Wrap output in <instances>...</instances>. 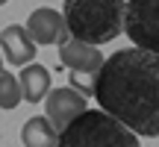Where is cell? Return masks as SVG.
I'll return each mask as SVG.
<instances>
[{"label":"cell","mask_w":159,"mask_h":147,"mask_svg":"<svg viewBox=\"0 0 159 147\" xmlns=\"http://www.w3.org/2000/svg\"><path fill=\"white\" fill-rule=\"evenodd\" d=\"M56 147H139V136L109 112H80L59 130Z\"/></svg>","instance_id":"obj_3"},{"label":"cell","mask_w":159,"mask_h":147,"mask_svg":"<svg viewBox=\"0 0 159 147\" xmlns=\"http://www.w3.org/2000/svg\"><path fill=\"white\" fill-rule=\"evenodd\" d=\"M21 82H18L15 74L0 68V109H15L21 103Z\"/></svg>","instance_id":"obj_11"},{"label":"cell","mask_w":159,"mask_h":147,"mask_svg":"<svg viewBox=\"0 0 159 147\" xmlns=\"http://www.w3.org/2000/svg\"><path fill=\"white\" fill-rule=\"evenodd\" d=\"M18 82H21V97L27 103H39L47 97V91H50V74H47L44 65H24L21 68V77H18Z\"/></svg>","instance_id":"obj_9"},{"label":"cell","mask_w":159,"mask_h":147,"mask_svg":"<svg viewBox=\"0 0 159 147\" xmlns=\"http://www.w3.org/2000/svg\"><path fill=\"white\" fill-rule=\"evenodd\" d=\"M27 29L33 35L35 44H62L68 35V27H65V18L59 12H53L50 6H41L33 15L27 18Z\"/></svg>","instance_id":"obj_6"},{"label":"cell","mask_w":159,"mask_h":147,"mask_svg":"<svg viewBox=\"0 0 159 147\" xmlns=\"http://www.w3.org/2000/svg\"><path fill=\"white\" fill-rule=\"evenodd\" d=\"M0 68H3V59H0Z\"/></svg>","instance_id":"obj_13"},{"label":"cell","mask_w":159,"mask_h":147,"mask_svg":"<svg viewBox=\"0 0 159 147\" xmlns=\"http://www.w3.org/2000/svg\"><path fill=\"white\" fill-rule=\"evenodd\" d=\"M59 62L71 74V88H77L85 97L94 94V79H97V71L103 65V56L97 50V44H85L80 38H65L59 44Z\"/></svg>","instance_id":"obj_4"},{"label":"cell","mask_w":159,"mask_h":147,"mask_svg":"<svg viewBox=\"0 0 159 147\" xmlns=\"http://www.w3.org/2000/svg\"><path fill=\"white\" fill-rule=\"evenodd\" d=\"M103 112L127 124L136 136H159V53L130 47L103 59L94 79Z\"/></svg>","instance_id":"obj_1"},{"label":"cell","mask_w":159,"mask_h":147,"mask_svg":"<svg viewBox=\"0 0 159 147\" xmlns=\"http://www.w3.org/2000/svg\"><path fill=\"white\" fill-rule=\"evenodd\" d=\"M0 47H3V56L9 65H30L35 62V41L33 35H30L27 27H21V24H9V27L0 33Z\"/></svg>","instance_id":"obj_7"},{"label":"cell","mask_w":159,"mask_h":147,"mask_svg":"<svg viewBox=\"0 0 159 147\" xmlns=\"http://www.w3.org/2000/svg\"><path fill=\"white\" fill-rule=\"evenodd\" d=\"M124 0H65L62 18L71 38L85 44H106L124 29Z\"/></svg>","instance_id":"obj_2"},{"label":"cell","mask_w":159,"mask_h":147,"mask_svg":"<svg viewBox=\"0 0 159 147\" xmlns=\"http://www.w3.org/2000/svg\"><path fill=\"white\" fill-rule=\"evenodd\" d=\"M6 3H9V0H0V6H6Z\"/></svg>","instance_id":"obj_12"},{"label":"cell","mask_w":159,"mask_h":147,"mask_svg":"<svg viewBox=\"0 0 159 147\" xmlns=\"http://www.w3.org/2000/svg\"><path fill=\"white\" fill-rule=\"evenodd\" d=\"M59 130L47 115H35L21 127V144L24 147H56Z\"/></svg>","instance_id":"obj_10"},{"label":"cell","mask_w":159,"mask_h":147,"mask_svg":"<svg viewBox=\"0 0 159 147\" xmlns=\"http://www.w3.org/2000/svg\"><path fill=\"white\" fill-rule=\"evenodd\" d=\"M124 29L136 47L159 53V0H130L124 12Z\"/></svg>","instance_id":"obj_5"},{"label":"cell","mask_w":159,"mask_h":147,"mask_svg":"<svg viewBox=\"0 0 159 147\" xmlns=\"http://www.w3.org/2000/svg\"><path fill=\"white\" fill-rule=\"evenodd\" d=\"M44 112L53 121V127L62 130L68 121H74L80 112H85V94H80L77 88H53Z\"/></svg>","instance_id":"obj_8"}]
</instances>
